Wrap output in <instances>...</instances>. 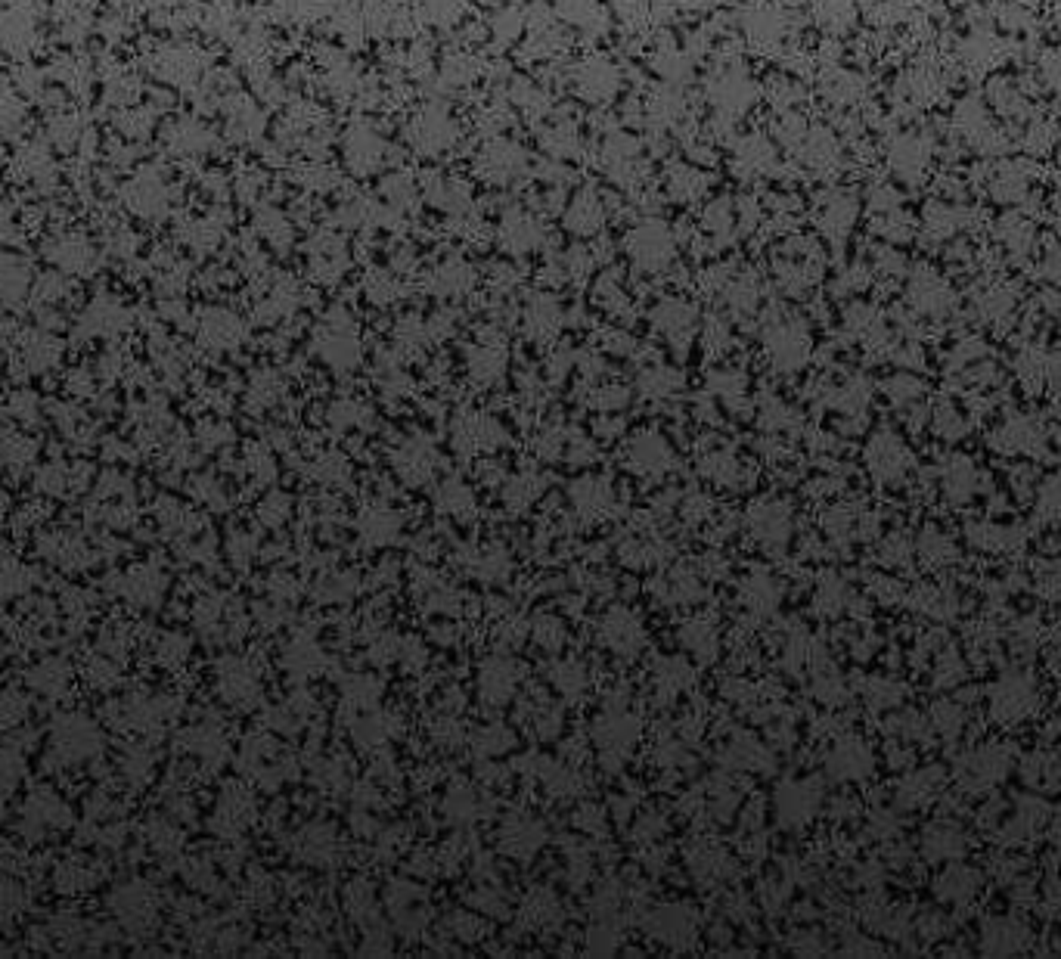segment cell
I'll return each mask as SVG.
<instances>
[{
    "mask_svg": "<svg viewBox=\"0 0 1061 959\" xmlns=\"http://www.w3.org/2000/svg\"><path fill=\"white\" fill-rule=\"evenodd\" d=\"M7 513H10V500H7V494H4V491H0V525H4Z\"/></svg>",
    "mask_w": 1061,
    "mask_h": 959,
    "instance_id": "22",
    "label": "cell"
},
{
    "mask_svg": "<svg viewBox=\"0 0 1061 959\" xmlns=\"http://www.w3.org/2000/svg\"><path fill=\"white\" fill-rule=\"evenodd\" d=\"M109 721L118 730L128 733H140V736H153L159 733L177 711V702L171 696H153V693H131L125 699L112 702L109 708Z\"/></svg>",
    "mask_w": 1061,
    "mask_h": 959,
    "instance_id": "4",
    "label": "cell"
},
{
    "mask_svg": "<svg viewBox=\"0 0 1061 959\" xmlns=\"http://www.w3.org/2000/svg\"><path fill=\"white\" fill-rule=\"evenodd\" d=\"M153 767H156V752H153V745H146V739L128 742L125 752L118 755V773L134 789H140L146 779L153 776Z\"/></svg>",
    "mask_w": 1061,
    "mask_h": 959,
    "instance_id": "11",
    "label": "cell"
},
{
    "mask_svg": "<svg viewBox=\"0 0 1061 959\" xmlns=\"http://www.w3.org/2000/svg\"><path fill=\"white\" fill-rule=\"evenodd\" d=\"M131 646H134V634H131V624L125 621H109L100 631V652L118 658V662L128 655Z\"/></svg>",
    "mask_w": 1061,
    "mask_h": 959,
    "instance_id": "18",
    "label": "cell"
},
{
    "mask_svg": "<svg viewBox=\"0 0 1061 959\" xmlns=\"http://www.w3.org/2000/svg\"><path fill=\"white\" fill-rule=\"evenodd\" d=\"M109 910L115 913L118 925L125 928L128 935L143 938L153 932V925L159 919V894L143 879L121 882L109 894Z\"/></svg>",
    "mask_w": 1061,
    "mask_h": 959,
    "instance_id": "3",
    "label": "cell"
},
{
    "mask_svg": "<svg viewBox=\"0 0 1061 959\" xmlns=\"http://www.w3.org/2000/svg\"><path fill=\"white\" fill-rule=\"evenodd\" d=\"M252 814H255L252 795L239 786H227L218 798V811H215V820H211V829L221 835H233L242 826H249Z\"/></svg>",
    "mask_w": 1061,
    "mask_h": 959,
    "instance_id": "8",
    "label": "cell"
},
{
    "mask_svg": "<svg viewBox=\"0 0 1061 959\" xmlns=\"http://www.w3.org/2000/svg\"><path fill=\"white\" fill-rule=\"evenodd\" d=\"M100 752H103V733L97 721H90L87 714L78 711L53 717L47 733V755H44L53 770L87 764L100 758Z\"/></svg>",
    "mask_w": 1061,
    "mask_h": 959,
    "instance_id": "1",
    "label": "cell"
},
{
    "mask_svg": "<svg viewBox=\"0 0 1061 959\" xmlns=\"http://www.w3.org/2000/svg\"><path fill=\"white\" fill-rule=\"evenodd\" d=\"M97 882H100V869L87 857H63L53 866V888L59 894H84L90 888H97Z\"/></svg>",
    "mask_w": 1061,
    "mask_h": 959,
    "instance_id": "10",
    "label": "cell"
},
{
    "mask_svg": "<svg viewBox=\"0 0 1061 959\" xmlns=\"http://www.w3.org/2000/svg\"><path fill=\"white\" fill-rule=\"evenodd\" d=\"M4 655H7V646H4V640H0V662H4Z\"/></svg>",
    "mask_w": 1061,
    "mask_h": 959,
    "instance_id": "23",
    "label": "cell"
},
{
    "mask_svg": "<svg viewBox=\"0 0 1061 959\" xmlns=\"http://www.w3.org/2000/svg\"><path fill=\"white\" fill-rule=\"evenodd\" d=\"M84 680L94 686V689H100V693H109V689H115V686L121 683L118 658H112V655H106V652H103V655H94V658H87Z\"/></svg>",
    "mask_w": 1061,
    "mask_h": 959,
    "instance_id": "15",
    "label": "cell"
},
{
    "mask_svg": "<svg viewBox=\"0 0 1061 959\" xmlns=\"http://www.w3.org/2000/svg\"><path fill=\"white\" fill-rule=\"evenodd\" d=\"M143 838H146L149 851H153L156 857H162V860L177 857L180 845H184V842H180L177 826H174L171 820H165V817H153V820H149V823L143 826Z\"/></svg>",
    "mask_w": 1061,
    "mask_h": 959,
    "instance_id": "13",
    "label": "cell"
},
{
    "mask_svg": "<svg viewBox=\"0 0 1061 959\" xmlns=\"http://www.w3.org/2000/svg\"><path fill=\"white\" fill-rule=\"evenodd\" d=\"M25 686L35 689L38 696L63 699L72 686V668L63 662V658H44V662L25 671Z\"/></svg>",
    "mask_w": 1061,
    "mask_h": 959,
    "instance_id": "9",
    "label": "cell"
},
{
    "mask_svg": "<svg viewBox=\"0 0 1061 959\" xmlns=\"http://www.w3.org/2000/svg\"><path fill=\"white\" fill-rule=\"evenodd\" d=\"M38 553L56 565V568H66V572H72V568H84L90 562V550L87 544L81 541V537L69 534V531H50V534H41L38 541Z\"/></svg>",
    "mask_w": 1061,
    "mask_h": 959,
    "instance_id": "7",
    "label": "cell"
},
{
    "mask_svg": "<svg viewBox=\"0 0 1061 959\" xmlns=\"http://www.w3.org/2000/svg\"><path fill=\"white\" fill-rule=\"evenodd\" d=\"M72 823H75L72 807L63 801V795H56L47 786L32 789L19 807V832L28 842H44L53 832L72 829Z\"/></svg>",
    "mask_w": 1061,
    "mask_h": 959,
    "instance_id": "2",
    "label": "cell"
},
{
    "mask_svg": "<svg viewBox=\"0 0 1061 959\" xmlns=\"http://www.w3.org/2000/svg\"><path fill=\"white\" fill-rule=\"evenodd\" d=\"M156 519H159V525H162L168 534L193 531V525H196L187 509L180 506L177 500H171V497H162V500L156 503Z\"/></svg>",
    "mask_w": 1061,
    "mask_h": 959,
    "instance_id": "20",
    "label": "cell"
},
{
    "mask_svg": "<svg viewBox=\"0 0 1061 959\" xmlns=\"http://www.w3.org/2000/svg\"><path fill=\"white\" fill-rule=\"evenodd\" d=\"M115 593L125 599L128 606L134 609H153L159 606V599L165 596V572L159 565H134L128 572H121L112 578Z\"/></svg>",
    "mask_w": 1061,
    "mask_h": 959,
    "instance_id": "5",
    "label": "cell"
},
{
    "mask_svg": "<svg viewBox=\"0 0 1061 959\" xmlns=\"http://www.w3.org/2000/svg\"><path fill=\"white\" fill-rule=\"evenodd\" d=\"M187 655H190V643H187V637H180V634H162L156 640V646H153V658L162 668L184 665Z\"/></svg>",
    "mask_w": 1061,
    "mask_h": 959,
    "instance_id": "19",
    "label": "cell"
},
{
    "mask_svg": "<svg viewBox=\"0 0 1061 959\" xmlns=\"http://www.w3.org/2000/svg\"><path fill=\"white\" fill-rule=\"evenodd\" d=\"M75 485H81V478H78L75 469L66 466V463H50V466H44V469L38 472V491H44V494H50V497L66 494V491H72Z\"/></svg>",
    "mask_w": 1061,
    "mask_h": 959,
    "instance_id": "17",
    "label": "cell"
},
{
    "mask_svg": "<svg viewBox=\"0 0 1061 959\" xmlns=\"http://www.w3.org/2000/svg\"><path fill=\"white\" fill-rule=\"evenodd\" d=\"M218 689L230 705L249 708L258 699V677L246 662L227 658V662H221V668H218Z\"/></svg>",
    "mask_w": 1061,
    "mask_h": 959,
    "instance_id": "6",
    "label": "cell"
},
{
    "mask_svg": "<svg viewBox=\"0 0 1061 959\" xmlns=\"http://www.w3.org/2000/svg\"><path fill=\"white\" fill-rule=\"evenodd\" d=\"M180 748L202 761H218L224 758V736L215 727H190L187 733H180Z\"/></svg>",
    "mask_w": 1061,
    "mask_h": 959,
    "instance_id": "12",
    "label": "cell"
},
{
    "mask_svg": "<svg viewBox=\"0 0 1061 959\" xmlns=\"http://www.w3.org/2000/svg\"><path fill=\"white\" fill-rule=\"evenodd\" d=\"M35 581H38V575L32 572V565H22L16 559L0 565V596H4V599L25 596L28 590L35 587Z\"/></svg>",
    "mask_w": 1061,
    "mask_h": 959,
    "instance_id": "14",
    "label": "cell"
},
{
    "mask_svg": "<svg viewBox=\"0 0 1061 959\" xmlns=\"http://www.w3.org/2000/svg\"><path fill=\"white\" fill-rule=\"evenodd\" d=\"M28 699L19 689H0V730H13L25 721Z\"/></svg>",
    "mask_w": 1061,
    "mask_h": 959,
    "instance_id": "21",
    "label": "cell"
},
{
    "mask_svg": "<svg viewBox=\"0 0 1061 959\" xmlns=\"http://www.w3.org/2000/svg\"><path fill=\"white\" fill-rule=\"evenodd\" d=\"M28 904L25 888L16 876H10L7 869H0V922H13Z\"/></svg>",
    "mask_w": 1061,
    "mask_h": 959,
    "instance_id": "16",
    "label": "cell"
}]
</instances>
